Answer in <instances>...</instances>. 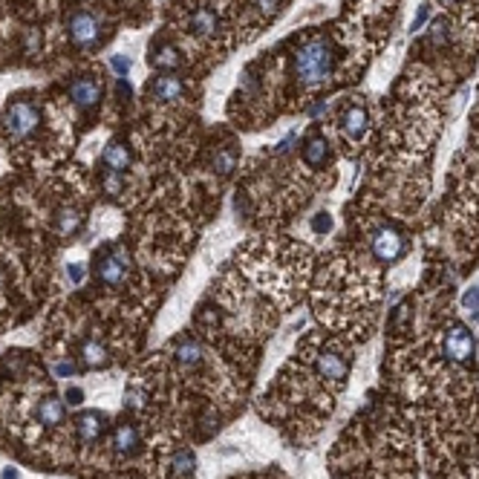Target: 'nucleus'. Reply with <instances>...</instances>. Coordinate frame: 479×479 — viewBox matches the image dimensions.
<instances>
[{
  "mask_svg": "<svg viewBox=\"0 0 479 479\" xmlns=\"http://www.w3.org/2000/svg\"><path fill=\"white\" fill-rule=\"evenodd\" d=\"M73 372H75V364H67V361L55 364V375H73Z\"/></svg>",
  "mask_w": 479,
  "mask_h": 479,
  "instance_id": "29",
  "label": "nucleus"
},
{
  "mask_svg": "<svg viewBox=\"0 0 479 479\" xmlns=\"http://www.w3.org/2000/svg\"><path fill=\"white\" fill-rule=\"evenodd\" d=\"M329 159V142L324 136H309L303 142V162L309 168H324Z\"/></svg>",
  "mask_w": 479,
  "mask_h": 479,
  "instance_id": "12",
  "label": "nucleus"
},
{
  "mask_svg": "<svg viewBox=\"0 0 479 479\" xmlns=\"http://www.w3.org/2000/svg\"><path fill=\"white\" fill-rule=\"evenodd\" d=\"M341 124H344L346 136L358 139V136H361L364 131H367V110H364L361 104H353V107H346V110H344V116H341Z\"/></svg>",
  "mask_w": 479,
  "mask_h": 479,
  "instance_id": "15",
  "label": "nucleus"
},
{
  "mask_svg": "<svg viewBox=\"0 0 479 479\" xmlns=\"http://www.w3.org/2000/svg\"><path fill=\"white\" fill-rule=\"evenodd\" d=\"M312 229H315L317 234H327V231L332 229V217H329V214H317L315 222H312Z\"/></svg>",
  "mask_w": 479,
  "mask_h": 479,
  "instance_id": "24",
  "label": "nucleus"
},
{
  "mask_svg": "<svg viewBox=\"0 0 479 479\" xmlns=\"http://www.w3.org/2000/svg\"><path fill=\"white\" fill-rule=\"evenodd\" d=\"M102 188L107 190L110 197H116V194H121V174H113V171H104V176H102Z\"/></svg>",
  "mask_w": 479,
  "mask_h": 479,
  "instance_id": "22",
  "label": "nucleus"
},
{
  "mask_svg": "<svg viewBox=\"0 0 479 479\" xmlns=\"http://www.w3.org/2000/svg\"><path fill=\"white\" fill-rule=\"evenodd\" d=\"M67 274H70L73 283H81L84 274H87V269H84V263H70V266H67Z\"/></svg>",
  "mask_w": 479,
  "mask_h": 479,
  "instance_id": "26",
  "label": "nucleus"
},
{
  "mask_svg": "<svg viewBox=\"0 0 479 479\" xmlns=\"http://www.w3.org/2000/svg\"><path fill=\"white\" fill-rule=\"evenodd\" d=\"M428 15H430V6H428V4H425V6H419V15H416V20H413V32H416V29L428 20Z\"/></svg>",
  "mask_w": 479,
  "mask_h": 479,
  "instance_id": "28",
  "label": "nucleus"
},
{
  "mask_svg": "<svg viewBox=\"0 0 479 479\" xmlns=\"http://www.w3.org/2000/svg\"><path fill=\"white\" fill-rule=\"evenodd\" d=\"M476 349V341L473 335L462 327V324H451L448 329H444V356H448L451 361H468L473 356Z\"/></svg>",
  "mask_w": 479,
  "mask_h": 479,
  "instance_id": "5",
  "label": "nucleus"
},
{
  "mask_svg": "<svg viewBox=\"0 0 479 479\" xmlns=\"http://www.w3.org/2000/svg\"><path fill=\"white\" fill-rule=\"evenodd\" d=\"M254 6H257L263 15H274L280 9V0H254Z\"/></svg>",
  "mask_w": 479,
  "mask_h": 479,
  "instance_id": "25",
  "label": "nucleus"
},
{
  "mask_svg": "<svg viewBox=\"0 0 479 479\" xmlns=\"http://www.w3.org/2000/svg\"><path fill=\"white\" fill-rule=\"evenodd\" d=\"M234 165H237V150H234V147H219V150L214 153V171H217V174L229 176V174L234 171Z\"/></svg>",
  "mask_w": 479,
  "mask_h": 479,
  "instance_id": "20",
  "label": "nucleus"
},
{
  "mask_svg": "<svg viewBox=\"0 0 479 479\" xmlns=\"http://www.w3.org/2000/svg\"><path fill=\"white\" fill-rule=\"evenodd\" d=\"M4 479H18V471H15V468H6V471H4Z\"/></svg>",
  "mask_w": 479,
  "mask_h": 479,
  "instance_id": "30",
  "label": "nucleus"
},
{
  "mask_svg": "<svg viewBox=\"0 0 479 479\" xmlns=\"http://www.w3.org/2000/svg\"><path fill=\"white\" fill-rule=\"evenodd\" d=\"M127 263H131L127 248L121 243H113L107 245V251H102L95 257V277H99V283L110 286V289H119L127 280Z\"/></svg>",
  "mask_w": 479,
  "mask_h": 479,
  "instance_id": "2",
  "label": "nucleus"
},
{
  "mask_svg": "<svg viewBox=\"0 0 479 479\" xmlns=\"http://www.w3.org/2000/svg\"><path fill=\"white\" fill-rule=\"evenodd\" d=\"M104 428H107V416L99 410H84L75 416V436L81 444H95L104 436Z\"/></svg>",
  "mask_w": 479,
  "mask_h": 479,
  "instance_id": "6",
  "label": "nucleus"
},
{
  "mask_svg": "<svg viewBox=\"0 0 479 479\" xmlns=\"http://www.w3.org/2000/svg\"><path fill=\"white\" fill-rule=\"evenodd\" d=\"M332 63H335V52L329 38L315 35L295 52V78L306 87H317L329 78Z\"/></svg>",
  "mask_w": 479,
  "mask_h": 479,
  "instance_id": "1",
  "label": "nucleus"
},
{
  "mask_svg": "<svg viewBox=\"0 0 479 479\" xmlns=\"http://www.w3.org/2000/svg\"><path fill=\"white\" fill-rule=\"evenodd\" d=\"M70 99L78 110H92L95 104L102 102V84L95 81L92 75H81L70 84Z\"/></svg>",
  "mask_w": 479,
  "mask_h": 479,
  "instance_id": "7",
  "label": "nucleus"
},
{
  "mask_svg": "<svg viewBox=\"0 0 479 479\" xmlns=\"http://www.w3.org/2000/svg\"><path fill=\"white\" fill-rule=\"evenodd\" d=\"M150 92H153L156 102H176L179 95H182V81L176 75H171V73H162L153 81Z\"/></svg>",
  "mask_w": 479,
  "mask_h": 479,
  "instance_id": "13",
  "label": "nucleus"
},
{
  "mask_svg": "<svg viewBox=\"0 0 479 479\" xmlns=\"http://www.w3.org/2000/svg\"><path fill=\"white\" fill-rule=\"evenodd\" d=\"M188 29H190V35H197V38H211L217 32V15L211 9H197L188 20Z\"/></svg>",
  "mask_w": 479,
  "mask_h": 479,
  "instance_id": "14",
  "label": "nucleus"
},
{
  "mask_svg": "<svg viewBox=\"0 0 479 479\" xmlns=\"http://www.w3.org/2000/svg\"><path fill=\"white\" fill-rule=\"evenodd\" d=\"M110 444H113V451H116L119 456H133V454H139L142 439H139L136 425H131V422H119V425L113 428Z\"/></svg>",
  "mask_w": 479,
  "mask_h": 479,
  "instance_id": "9",
  "label": "nucleus"
},
{
  "mask_svg": "<svg viewBox=\"0 0 479 479\" xmlns=\"http://www.w3.org/2000/svg\"><path fill=\"white\" fill-rule=\"evenodd\" d=\"M35 416L44 428H58L63 422V416H67V401H61L58 396H47V399L38 401Z\"/></svg>",
  "mask_w": 479,
  "mask_h": 479,
  "instance_id": "10",
  "label": "nucleus"
},
{
  "mask_svg": "<svg viewBox=\"0 0 479 479\" xmlns=\"http://www.w3.org/2000/svg\"><path fill=\"white\" fill-rule=\"evenodd\" d=\"M194 468H197L194 451L176 448V451L171 454V471H174V476H190V473H194Z\"/></svg>",
  "mask_w": 479,
  "mask_h": 479,
  "instance_id": "17",
  "label": "nucleus"
},
{
  "mask_svg": "<svg viewBox=\"0 0 479 479\" xmlns=\"http://www.w3.org/2000/svg\"><path fill=\"white\" fill-rule=\"evenodd\" d=\"M110 67H113V73H116L119 78H124L127 73H131V58H127V55H113V58H110Z\"/></svg>",
  "mask_w": 479,
  "mask_h": 479,
  "instance_id": "23",
  "label": "nucleus"
},
{
  "mask_svg": "<svg viewBox=\"0 0 479 479\" xmlns=\"http://www.w3.org/2000/svg\"><path fill=\"white\" fill-rule=\"evenodd\" d=\"M182 63V58H179V52L174 49V47H159L156 52H153V67H159V70H165V73H171V70H176Z\"/></svg>",
  "mask_w": 479,
  "mask_h": 479,
  "instance_id": "18",
  "label": "nucleus"
},
{
  "mask_svg": "<svg viewBox=\"0 0 479 479\" xmlns=\"http://www.w3.org/2000/svg\"><path fill=\"white\" fill-rule=\"evenodd\" d=\"M78 222H81V214H78L75 208H63V211L55 217V231H58L61 237H67V234H73V231L78 229Z\"/></svg>",
  "mask_w": 479,
  "mask_h": 479,
  "instance_id": "19",
  "label": "nucleus"
},
{
  "mask_svg": "<svg viewBox=\"0 0 479 479\" xmlns=\"http://www.w3.org/2000/svg\"><path fill=\"white\" fill-rule=\"evenodd\" d=\"M462 306H465V312L471 315V321H476V317H479V286H471V289L465 292Z\"/></svg>",
  "mask_w": 479,
  "mask_h": 479,
  "instance_id": "21",
  "label": "nucleus"
},
{
  "mask_svg": "<svg viewBox=\"0 0 479 479\" xmlns=\"http://www.w3.org/2000/svg\"><path fill=\"white\" fill-rule=\"evenodd\" d=\"M404 251H407V243H404L401 231H396L393 226H384L372 234V254L381 263H396Z\"/></svg>",
  "mask_w": 479,
  "mask_h": 479,
  "instance_id": "4",
  "label": "nucleus"
},
{
  "mask_svg": "<svg viewBox=\"0 0 479 479\" xmlns=\"http://www.w3.org/2000/svg\"><path fill=\"white\" fill-rule=\"evenodd\" d=\"M63 399H67V404H81L84 401V393L78 387H70L67 393H63Z\"/></svg>",
  "mask_w": 479,
  "mask_h": 479,
  "instance_id": "27",
  "label": "nucleus"
},
{
  "mask_svg": "<svg viewBox=\"0 0 479 479\" xmlns=\"http://www.w3.org/2000/svg\"><path fill=\"white\" fill-rule=\"evenodd\" d=\"M81 361H84L87 367H92V370L107 367V364H110L107 346H104L102 341H84V344H81Z\"/></svg>",
  "mask_w": 479,
  "mask_h": 479,
  "instance_id": "16",
  "label": "nucleus"
},
{
  "mask_svg": "<svg viewBox=\"0 0 479 479\" xmlns=\"http://www.w3.org/2000/svg\"><path fill=\"white\" fill-rule=\"evenodd\" d=\"M442 6H454V4H459V0H439Z\"/></svg>",
  "mask_w": 479,
  "mask_h": 479,
  "instance_id": "31",
  "label": "nucleus"
},
{
  "mask_svg": "<svg viewBox=\"0 0 479 479\" xmlns=\"http://www.w3.org/2000/svg\"><path fill=\"white\" fill-rule=\"evenodd\" d=\"M70 38L75 47H92L99 38V18L92 12H75L70 18Z\"/></svg>",
  "mask_w": 479,
  "mask_h": 479,
  "instance_id": "8",
  "label": "nucleus"
},
{
  "mask_svg": "<svg viewBox=\"0 0 479 479\" xmlns=\"http://www.w3.org/2000/svg\"><path fill=\"white\" fill-rule=\"evenodd\" d=\"M102 162H104V168H107V171H113V174H124L127 168H131V147H127L124 142H110V145L104 147Z\"/></svg>",
  "mask_w": 479,
  "mask_h": 479,
  "instance_id": "11",
  "label": "nucleus"
},
{
  "mask_svg": "<svg viewBox=\"0 0 479 479\" xmlns=\"http://www.w3.org/2000/svg\"><path fill=\"white\" fill-rule=\"evenodd\" d=\"M38 124H41V113L32 102L18 99V102L9 104V110H6V136L12 142H23L26 136H32L38 131Z\"/></svg>",
  "mask_w": 479,
  "mask_h": 479,
  "instance_id": "3",
  "label": "nucleus"
}]
</instances>
